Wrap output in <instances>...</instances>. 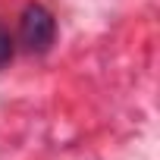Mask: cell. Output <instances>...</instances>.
I'll return each mask as SVG.
<instances>
[{
	"label": "cell",
	"mask_w": 160,
	"mask_h": 160,
	"mask_svg": "<svg viewBox=\"0 0 160 160\" xmlns=\"http://www.w3.org/2000/svg\"><path fill=\"white\" fill-rule=\"evenodd\" d=\"M19 38H22L25 50L44 53L57 38V22H53L50 10H44L41 3H28L22 10V19H19Z\"/></svg>",
	"instance_id": "6da1fadb"
},
{
	"label": "cell",
	"mask_w": 160,
	"mask_h": 160,
	"mask_svg": "<svg viewBox=\"0 0 160 160\" xmlns=\"http://www.w3.org/2000/svg\"><path fill=\"white\" fill-rule=\"evenodd\" d=\"M13 60V41H10V32L0 25V66H7Z\"/></svg>",
	"instance_id": "7a4b0ae2"
}]
</instances>
